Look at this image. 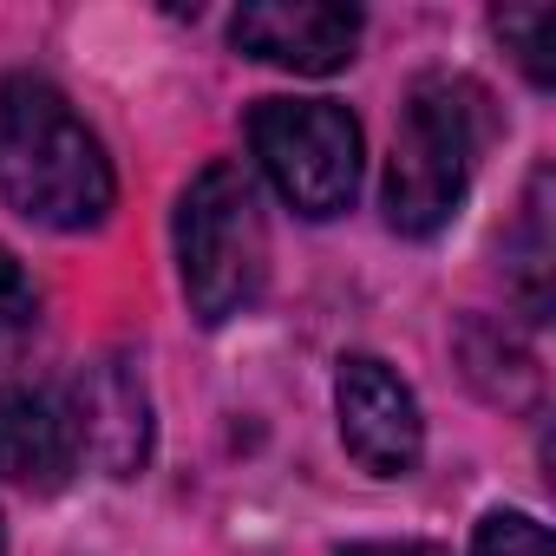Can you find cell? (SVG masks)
I'll use <instances>...</instances> for the list:
<instances>
[{"instance_id": "cell-1", "label": "cell", "mask_w": 556, "mask_h": 556, "mask_svg": "<svg viewBox=\"0 0 556 556\" xmlns=\"http://www.w3.org/2000/svg\"><path fill=\"white\" fill-rule=\"evenodd\" d=\"M0 197L14 216L66 236L99 229L118 203V177L99 131L40 73L0 79Z\"/></svg>"}, {"instance_id": "cell-2", "label": "cell", "mask_w": 556, "mask_h": 556, "mask_svg": "<svg viewBox=\"0 0 556 556\" xmlns=\"http://www.w3.org/2000/svg\"><path fill=\"white\" fill-rule=\"evenodd\" d=\"M491 92L465 73H426L413 79L400 125H393V157H387V223L413 242L439 236L471 190V170L491 144Z\"/></svg>"}, {"instance_id": "cell-3", "label": "cell", "mask_w": 556, "mask_h": 556, "mask_svg": "<svg viewBox=\"0 0 556 556\" xmlns=\"http://www.w3.org/2000/svg\"><path fill=\"white\" fill-rule=\"evenodd\" d=\"M177 275H184V302L203 328H223L242 308H255V295L268 282V223H262L255 177L236 157H216L184 184Z\"/></svg>"}, {"instance_id": "cell-4", "label": "cell", "mask_w": 556, "mask_h": 556, "mask_svg": "<svg viewBox=\"0 0 556 556\" xmlns=\"http://www.w3.org/2000/svg\"><path fill=\"white\" fill-rule=\"evenodd\" d=\"M249 151L295 216L328 223L361 197V118L334 99H262L249 112Z\"/></svg>"}, {"instance_id": "cell-5", "label": "cell", "mask_w": 556, "mask_h": 556, "mask_svg": "<svg viewBox=\"0 0 556 556\" xmlns=\"http://www.w3.org/2000/svg\"><path fill=\"white\" fill-rule=\"evenodd\" d=\"M334 413H341V445L354 452L361 471L374 478H413L426 458V419L413 387L380 361V354H348L334 374Z\"/></svg>"}, {"instance_id": "cell-6", "label": "cell", "mask_w": 556, "mask_h": 556, "mask_svg": "<svg viewBox=\"0 0 556 556\" xmlns=\"http://www.w3.org/2000/svg\"><path fill=\"white\" fill-rule=\"evenodd\" d=\"M361 8H328V0H255L229 21V47L262 60V66H282V73H308L328 79L354 60L361 47Z\"/></svg>"}, {"instance_id": "cell-7", "label": "cell", "mask_w": 556, "mask_h": 556, "mask_svg": "<svg viewBox=\"0 0 556 556\" xmlns=\"http://www.w3.org/2000/svg\"><path fill=\"white\" fill-rule=\"evenodd\" d=\"M73 471H79L73 406L53 387L8 380L0 387V478L34 491V497H53Z\"/></svg>"}, {"instance_id": "cell-8", "label": "cell", "mask_w": 556, "mask_h": 556, "mask_svg": "<svg viewBox=\"0 0 556 556\" xmlns=\"http://www.w3.org/2000/svg\"><path fill=\"white\" fill-rule=\"evenodd\" d=\"M73 426H79V452H92L112 478H138L144 458H151V393H144V374L125 354L92 361L79 374Z\"/></svg>"}, {"instance_id": "cell-9", "label": "cell", "mask_w": 556, "mask_h": 556, "mask_svg": "<svg viewBox=\"0 0 556 556\" xmlns=\"http://www.w3.org/2000/svg\"><path fill=\"white\" fill-rule=\"evenodd\" d=\"M504 255H510V275H517L523 315L543 321L549 315V170L530 177V197H523V216H517Z\"/></svg>"}, {"instance_id": "cell-10", "label": "cell", "mask_w": 556, "mask_h": 556, "mask_svg": "<svg viewBox=\"0 0 556 556\" xmlns=\"http://www.w3.org/2000/svg\"><path fill=\"white\" fill-rule=\"evenodd\" d=\"M491 34L517 53V66L530 73V86H556V14L549 8H504L491 14Z\"/></svg>"}, {"instance_id": "cell-11", "label": "cell", "mask_w": 556, "mask_h": 556, "mask_svg": "<svg viewBox=\"0 0 556 556\" xmlns=\"http://www.w3.org/2000/svg\"><path fill=\"white\" fill-rule=\"evenodd\" d=\"M34 328H40V289H34V275L21 268V255L0 249V354L21 348Z\"/></svg>"}, {"instance_id": "cell-12", "label": "cell", "mask_w": 556, "mask_h": 556, "mask_svg": "<svg viewBox=\"0 0 556 556\" xmlns=\"http://www.w3.org/2000/svg\"><path fill=\"white\" fill-rule=\"evenodd\" d=\"M471 556H556V543L530 510H491L471 536Z\"/></svg>"}, {"instance_id": "cell-13", "label": "cell", "mask_w": 556, "mask_h": 556, "mask_svg": "<svg viewBox=\"0 0 556 556\" xmlns=\"http://www.w3.org/2000/svg\"><path fill=\"white\" fill-rule=\"evenodd\" d=\"M341 556H445L439 543H348Z\"/></svg>"}, {"instance_id": "cell-14", "label": "cell", "mask_w": 556, "mask_h": 556, "mask_svg": "<svg viewBox=\"0 0 556 556\" xmlns=\"http://www.w3.org/2000/svg\"><path fill=\"white\" fill-rule=\"evenodd\" d=\"M0 556H8V530H0Z\"/></svg>"}]
</instances>
